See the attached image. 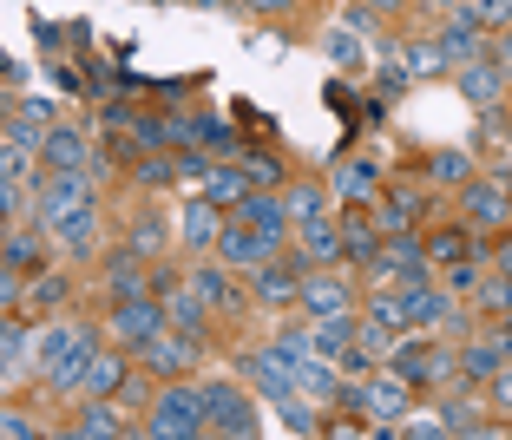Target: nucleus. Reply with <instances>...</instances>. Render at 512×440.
Instances as JSON below:
<instances>
[{
	"instance_id": "obj_31",
	"label": "nucleus",
	"mask_w": 512,
	"mask_h": 440,
	"mask_svg": "<svg viewBox=\"0 0 512 440\" xmlns=\"http://www.w3.org/2000/svg\"><path fill=\"white\" fill-rule=\"evenodd\" d=\"M401 66H407V73H434V66H440V46H407Z\"/></svg>"
},
{
	"instance_id": "obj_14",
	"label": "nucleus",
	"mask_w": 512,
	"mask_h": 440,
	"mask_svg": "<svg viewBox=\"0 0 512 440\" xmlns=\"http://www.w3.org/2000/svg\"><path fill=\"white\" fill-rule=\"evenodd\" d=\"M401 316L414 322V329H434V322L447 316V296H440V289H414V283H407V296H401Z\"/></svg>"
},
{
	"instance_id": "obj_15",
	"label": "nucleus",
	"mask_w": 512,
	"mask_h": 440,
	"mask_svg": "<svg viewBox=\"0 0 512 440\" xmlns=\"http://www.w3.org/2000/svg\"><path fill=\"white\" fill-rule=\"evenodd\" d=\"M145 355H151V368H158V375H184L197 349H191V342H178V335H151Z\"/></svg>"
},
{
	"instance_id": "obj_28",
	"label": "nucleus",
	"mask_w": 512,
	"mask_h": 440,
	"mask_svg": "<svg viewBox=\"0 0 512 440\" xmlns=\"http://www.w3.org/2000/svg\"><path fill=\"white\" fill-rule=\"evenodd\" d=\"M460 362H467V375H499V362H506V349H499V342H473V349L460 355Z\"/></svg>"
},
{
	"instance_id": "obj_41",
	"label": "nucleus",
	"mask_w": 512,
	"mask_h": 440,
	"mask_svg": "<svg viewBox=\"0 0 512 440\" xmlns=\"http://www.w3.org/2000/svg\"><path fill=\"white\" fill-rule=\"evenodd\" d=\"M480 303H486V309H512V283H486Z\"/></svg>"
},
{
	"instance_id": "obj_51",
	"label": "nucleus",
	"mask_w": 512,
	"mask_h": 440,
	"mask_svg": "<svg viewBox=\"0 0 512 440\" xmlns=\"http://www.w3.org/2000/svg\"><path fill=\"white\" fill-rule=\"evenodd\" d=\"M0 112H7V99H0Z\"/></svg>"
},
{
	"instance_id": "obj_48",
	"label": "nucleus",
	"mask_w": 512,
	"mask_h": 440,
	"mask_svg": "<svg viewBox=\"0 0 512 440\" xmlns=\"http://www.w3.org/2000/svg\"><path fill=\"white\" fill-rule=\"evenodd\" d=\"M499 66H506V73H512V33H506V40H499Z\"/></svg>"
},
{
	"instance_id": "obj_1",
	"label": "nucleus",
	"mask_w": 512,
	"mask_h": 440,
	"mask_svg": "<svg viewBox=\"0 0 512 440\" xmlns=\"http://www.w3.org/2000/svg\"><path fill=\"white\" fill-rule=\"evenodd\" d=\"M40 224L53 230V224H66L73 211H92V165L86 171H60V178H46V191H40Z\"/></svg>"
},
{
	"instance_id": "obj_19",
	"label": "nucleus",
	"mask_w": 512,
	"mask_h": 440,
	"mask_svg": "<svg viewBox=\"0 0 512 440\" xmlns=\"http://www.w3.org/2000/svg\"><path fill=\"white\" fill-rule=\"evenodd\" d=\"M79 342H86V329H46L40 342H33V355H40V368H60Z\"/></svg>"
},
{
	"instance_id": "obj_30",
	"label": "nucleus",
	"mask_w": 512,
	"mask_h": 440,
	"mask_svg": "<svg viewBox=\"0 0 512 440\" xmlns=\"http://www.w3.org/2000/svg\"><path fill=\"white\" fill-rule=\"evenodd\" d=\"M342 250H348V257H375V230H368L362 217H348V224H342Z\"/></svg>"
},
{
	"instance_id": "obj_46",
	"label": "nucleus",
	"mask_w": 512,
	"mask_h": 440,
	"mask_svg": "<svg viewBox=\"0 0 512 440\" xmlns=\"http://www.w3.org/2000/svg\"><path fill=\"white\" fill-rule=\"evenodd\" d=\"M250 7H256V14H283L289 0H250Z\"/></svg>"
},
{
	"instance_id": "obj_2",
	"label": "nucleus",
	"mask_w": 512,
	"mask_h": 440,
	"mask_svg": "<svg viewBox=\"0 0 512 440\" xmlns=\"http://www.w3.org/2000/svg\"><path fill=\"white\" fill-rule=\"evenodd\" d=\"M204 427V395L197 388H171V395H158V408H151V434H197Z\"/></svg>"
},
{
	"instance_id": "obj_9",
	"label": "nucleus",
	"mask_w": 512,
	"mask_h": 440,
	"mask_svg": "<svg viewBox=\"0 0 512 440\" xmlns=\"http://www.w3.org/2000/svg\"><path fill=\"white\" fill-rule=\"evenodd\" d=\"M40 158H46L53 171H86V165H92V158H86V138H79V132H66V125L40 138Z\"/></svg>"
},
{
	"instance_id": "obj_21",
	"label": "nucleus",
	"mask_w": 512,
	"mask_h": 440,
	"mask_svg": "<svg viewBox=\"0 0 512 440\" xmlns=\"http://www.w3.org/2000/svg\"><path fill=\"white\" fill-rule=\"evenodd\" d=\"M119 375H125V368L112 362V355H92V362H86V381H79V388L99 401V395H112V388H119Z\"/></svg>"
},
{
	"instance_id": "obj_3",
	"label": "nucleus",
	"mask_w": 512,
	"mask_h": 440,
	"mask_svg": "<svg viewBox=\"0 0 512 440\" xmlns=\"http://www.w3.org/2000/svg\"><path fill=\"white\" fill-rule=\"evenodd\" d=\"M217 250H224V263H237V270H263V263L276 257V237H263V230H250V224H230V230H217Z\"/></svg>"
},
{
	"instance_id": "obj_8",
	"label": "nucleus",
	"mask_w": 512,
	"mask_h": 440,
	"mask_svg": "<svg viewBox=\"0 0 512 440\" xmlns=\"http://www.w3.org/2000/svg\"><path fill=\"white\" fill-rule=\"evenodd\" d=\"M348 401H362L375 421H401V414H407V381L401 375H394V381H368V388H355Z\"/></svg>"
},
{
	"instance_id": "obj_42",
	"label": "nucleus",
	"mask_w": 512,
	"mask_h": 440,
	"mask_svg": "<svg viewBox=\"0 0 512 440\" xmlns=\"http://www.w3.org/2000/svg\"><path fill=\"white\" fill-rule=\"evenodd\" d=\"M14 211H20V184L0 178V217H14Z\"/></svg>"
},
{
	"instance_id": "obj_25",
	"label": "nucleus",
	"mask_w": 512,
	"mask_h": 440,
	"mask_svg": "<svg viewBox=\"0 0 512 440\" xmlns=\"http://www.w3.org/2000/svg\"><path fill=\"white\" fill-rule=\"evenodd\" d=\"M184 237H191V243H211V237H217V211H211V198L184 204Z\"/></svg>"
},
{
	"instance_id": "obj_50",
	"label": "nucleus",
	"mask_w": 512,
	"mask_h": 440,
	"mask_svg": "<svg viewBox=\"0 0 512 440\" xmlns=\"http://www.w3.org/2000/svg\"><path fill=\"white\" fill-rule=\"evenodd\" d=\"M7 375H14V362H7V349H0V381H7Z\"/></svg>"
},
{
	"instance_id": "obj_49",
	"label": "nucleus",
	"mask_w": 512,
	"mask_h": 440,
	"mask_svg": "<svg viewBox=\"0 0 512 440\" xmlns=\"http://www.w3.org/2000/svg\"><path fill=\"white\" fill-rule=\"evenodd\" d=\"M14 289H20V283H14V270H0V296H14Z\"/></svg>"
},
{
	"instance_id": "obj_23",
	"label": "nucleus",
	"mask_w": 512,
	"mask_h": 440,
	"mask_svg": "<svg viewBox=\"0 0 512 440\" xmlns=\"http://www.w3.org/2000/svg\"><path fill=\"white\" fill-rule=\"evenodd\" d=\"M467 204H473V224H499V217H506V191H499V184H473Z\"/></svg>"
},
{
	"instance_id": "obj_10",
	"label": "nucleus",
	"mask_w": 512,
	"mask_h": 440,
	"mask_svg": "<svg viewBox=\"0 0 512 440\" xmlns=\"http://www.w3.org/2000/svg\"><path fill=\"white\" fill-rule=\"evenodd\" d=\"M112 329H119L125 342H151V335H165V309H151V303H125L119 316H112Z\"/></svg>"
},
{
	"instance_id": "obj_12",
	"label": "nucleus",
	"mask_w": 512,
	"mask_h": 440,
	"mask_svg": "<svg viewBox=\"0 0 512 440\" xmlns=\"http://www.w3.org/2000/svg\"><path fill=\"white\" fill-rule=\"evenodd\" d=\"M460 92H467L473 106H493L499 92H506V73H499V66H480V60H473V66H460Z\"/></svg>"
},
{
	"instance_id": "obj_36",
	"label": "nucleus",
	"mask_w": 512,
	"mask_h": 440,
	"mask_svg": "<svg viewBox=\"0 0 512 440\" xmlns=\"http://www.w3.org/2000/svg\"><path fill=\"white\" fill-rule=\"evenodd\" d=\"M7 263H14V270L40 263V243H33V237H14V243H7Z\"/></svg>"
},
{
	"instance_id": "obj_24",
	"label": "nucleus",
	"mask_w": 512,
	"mask_h": 440,
	"mask_svg": "<svg viewBox=\"0 0 512 440\" xmlns=\"http://www.w3.org/2000/svg\"><path fill=\"white\" fill-rule=\"evenodd\" d=\"M53 230H60L66 250H92V237H99V217H92V211H73L66 224H53Z\"/></svg>"
},
{
	"instance_id": "obj_39",
	"label": "nucleus",
	"mask_w": 512,
	"mask_h": 440,
	"mask_svg": "<svg viewBox=\"0 0 512 440\" xmlns=\"http://www.w3.org/2000/svg\"><path fill=\"white\" fill-rule=\"evenodd\" d=\"M467 250V230H440L434 237V257H460Z\"/></svg>"
},
{
	"instance_id": "obj_40",
	"label": "nucleus",
	"mask_w": 512,
	"mask_h": 440,
	"mask_svg": "<svg viewBox=\"0 0 512 440\" xmlns=\"http://www.w3.org/2000/svg\"><path fill=\"white\" fill-rule=\"evenodd\" d=\"M171 316H178V322H184V329H191V322H197V316H204V296H178V303H171Z\"/></svg>"
},
{
	"instance_id": "obj_27",
	"label": "nucleus",
	"mask_w": 512,
	"mask_h": 440,
	"mask_svg": "<svg viewBox=\"0 0 512 440\" xmlns=\"http://www.w3.org/2000/svg\"><path fill=\"white\" fill-rule=\"evenodd\" d=\"M119 427H125V421H119V408H106V401H92V408H86V421H79L73 434H86V440H92V434H119Z\"/></svg>"
},
{
	"instance_id": "obj_20",
	"label": "nucleus",
	"mask_w": 512,
	"mask_h": 440,
	"mask_svg": "<svg viewBox=\"0 0 512 440\" xmlns=\"http://www.w3.org/2000/svg\"><path fill=\"white\" fill-rule=\"evenodd\" d=\"M296 289H302V283H296V276H289V270H283L276 257L263 263V270H256V296H263V303H289Z\"/></svg>"
},
{
	"instance_id": "obj_33",
	"label": "nucleus",
	"mask_w": 512,
	"mask_h": 440,
	"mask_svg": "<svg viewBox=\"0 0 512 440\" xmlns=\"http://www.w3.org/2000/svg\"><path fill=\"white\" fill-rule=\"evenodd\" d=\"M20 171H27V145H0V178H20Z\"/></svg>"
},
{
	"instance_id": "obj_16",
	"label": "nucleus",
	"mask_w": 512,
	"mask_h": 440,
	"mask_svg": "<svg viewBox=\"0 0 512 440\" xmlns=\"http://www.w3.org/2000/svg\"><path fill=\"white\" fill-rule=\"evenodd\" d=\"M394 375H401V381H434L440 375V355L421 349V342H401V349H394Z\"/></svg>"
},
{
	"instance_id": "obj_43",
	"label": "nucleus",
	"mask_w": 512,
	"mask_h": 440,
	"mask_svg": "<svg viewBox=\"0 0 512 440\" xmlns=\"http://www.w3.org/2000/svg\"><path fill=\"white\" fill-rule=\"evenodd\" d=\"M243 178H256V184H270V178H276V165H270V158H243Z\"/></svg>"
},
{
	"instance_id": "obj_7",
	"label": "nucleus",
	"mask_w": 512,
	"mask_h": 440,
	"mask_svg": "<svg viewBox=\"0 0 512 440\" xmlns=\"http://www.w3.org/2000/svg\"><path fill=\"white\" fill-rule=\"evenodd\" d=\"M296 303L309 309V316H348V283H335V276H302V289H296Z\"/></svg>"
},
{
	"instance_id": "obj_13",
	"label": "nucleus",
	"mask_w": 512,
	"mask_h": 440,
	"mask_svg": "<svg viewBox=\"0 0 512 440\" xmlns=\"http://www.w3.org/2000/svg\"><path fill=\"white\" fill-rule=\"evenodd\" d=\"M237 211H243V224H250V230H263V237H283V204H276V198H256V191H243V198H237Z\"/></svg>"
},
{
	"instance_id": "obj_32",
	"label": "nucleus",
	"mask_w": 512,
	"mask_h": 440,
	"mask_svg": "<svg viewBox=\"0 0 512 440\" xmlns=\"http://www.w3.org/2000/svg\"><path fill=\"white\" fill-rule=\"evenodd\" d=\"M473 20H486V27H506V20H512V0H473Z\"/></svg>"
},
{
	"instance_id": "obj_6",
	"label": "nucleus",
	"mask_w": 512,
	"mask_h": 440,
	"mask_svg": "<svg viewBox=\"0 0 512 440\" xmlns=\"http://www.w3.org/2000/svg\"><path fill=\"white\" fill-rule=\"evenodd\" d=\"M296 243H302V270L309 263H335L342 257V224H329V217H309V224H296Z\"/></svg>"
},
{
	"instance_id": "obj_29",
	"label": "nucleus",
	"mask_w": 512,
	"mask_h": 440,
	"mask_svg": "<svg viewBox=\"0 0 512 440\" xmlns=\"http://www.w3.org/2000/svg\"><path fill=\"white\" fill-rule=\"evenodd\" d=\"M335 191H342V198H368V191H375V165H342Z\"/></svg>"
},
{
	"instance_id": "obj_47",
	"label": "nucleus",
	"mask_w": 512,
	"mask_h": 440,
	"mask_svg": "<svg viewBox=\"0 0 512 440\" xmlns=\"http://www.w3.org/2000/svg\"><path fill=\"white\" fill-rule=\"evenodd\" d=\"M499 401H512V368H499Z\"/></svg>"
},
{
	"instance_id": "obj_5",
	"label": "nucleus",
	"mask_w": 512,
	"mask_h": 440,
	"mask_svg": "<svg viewBox=\"0 0 512 440\" xmlns=\"http://www.w3.org/2000/svg\"><path fill=\"white\" fill-rule=\"evenodd\" d=\"M197 395H204V421H217L224 427V434H250V408H243V395L237 388H224V381H204V388H197Z\"/></svg>"
},
{
	"instance_id": "obj_11",
	"label": "nucleus",
	"mask_w": 512,
	"mask_h": 440,
	"mask_svg": "<svg viewBox=\"0 0 512 440\" xmlns=\"http://www.w3.org/2000/svg\"><path fill=\"white\" fill-rule=\"evenodd\" d=\"M440 60H453V66H473L480 60V20H453L447 33H440Z\"/></svg>"
},
{
	"instance_id": "obj_34",
	"label": "nucleus",
	"mask_w": 512,
	"mask_h": 440,
	"mask_svg": "<svg viewBox=\"0 0 512 440\" xmlns=\"http://www.w3.org/2000/svg\"><path fill=\"white\" fill-rule=\"evenodd\" d=\"M407 217H414V198H388L381 204V224L388 230H407Z\"/></svg>"
},
{
	"instance_id": "obj_22",
	"label": "nucleus",
	"mask_w": 512,
	"mask_h": 440,
	"mask_svg": "<svg viewBox=\"0 0 512 440\" xmlns=\"http://www.w3.org/2000/svg\"><path fill=\"white\" fill-rule=\"evenodd\" d=\"M243 191H250L243 171H204V198H211V204H237Z\"/></svg>"
},
{
	"instance_id": "obj_45",
	"label": "nucleus",
	"mask_w": 512,
	"mask_h": 440,
	"mask_svg": "<svg viewBox=\"0 0 512 440\" xmlns=\"http://www.w3.org/2000/svg\"><path fill=\"white\" fill-rule=\"evenodd\" d=\"M0 349H20V329H14L7 316H0Z\"/></svg>"
},
{
	"instance_id": "obj_4",
	"label": "nucleus",
	"mask_w": 512,
	"mask_h": 440,
	"mask_svg": "<svg viewBox=\"0 0 512 440\" xmlns=\"http://www.w3.org/2000/svg\"><path fill=\"white\" fill-rule=\"evenodd\" d=\"M243 375H250L256 388H263V395H276V401H289V395H296V362H289L283 349L250 355V362H243Z\"/></svg>"
},
{
	"instance_id": "obj_17",
	"label": "nucleus",
	"mask_w": 512,
	"mask_h": 440,
	"mask_svg": "<svg viewBox=\"0 0 512 440\" xmlns=\"http://www.w3.org/2000/svg\"><path fill=\"white\" fill-rule=\"evenodd\" d=\"M421 270H427V257L414 250V243H394L388 257L375 263V276H381V283H388V276H401V283H421Z\"/></svg>"
},
{
	"instance_id": "obj_38",
	"label": "nucleus",
	"mask_w": 512,
	"mask_h": 440,
	"mask_svg": "<svg viewBox=\"0 0 512 440\" xmlns=\"http://www.w3.org/2000/svg\"><path fill=\"white\" fill-rule=\"evenodd\" d=\"M66 296V283H33L27 289V309H46V303H60Z\"/></svg>"
},
{
	"instance_id": "obj_44",
	"label": "nucleus",
	"mask_w": 512,
	"mask_h": 440,
	"mask_svg": "<svg viewBox=\"0 0 512 440\" xmlns=\"http://www.w3.org/2000/svg\"><path fill=\"white\" fill-rule=\"evenodd\" d=\"M0 434H14V440H27V434H33V421H20V414H0Z\"/></svg>"
},
{
	"instance_id": "obj_35",
	"label": "nucleus",
	"mask_w": 512,
	"mask_h": 440,
	"mask_svg": "<svg viewBox=\"0 0 512 440\" xmlns=\"http://www.w3.org/2000/svg\"><path fill=\"white\" fill-rule=\"evenodd\" d=\"M329 53H335L342 66H355V53H362V46H355V33H348V27H335V33H329Z\"/></svg>"
},
{
	"instance_id": "obj_18",
	"label": "nucleus",
	"mask_w": 512,
	"mask_h": 440,
	"mask_svg": "<svg viewBox=\"0 0 512 440\" xmlns=\"http://www.w3.org/2000/svg\"><path fill=\"white\" fill-rule=\"evenodd\" d=\"M191 296H204V303H217V309H237V296H230V276L211 270V263H197V270H191Z\"/></svg>"
},
{
	"instance_id": "obj_26",
	"label": "nucleus",
	"mask_w": 512,
	"mask_h": 440,
	"mask_svg": "<svg viewBox=\"0 0 512 440\" xmlns=\"http://www.w3.org/2000/svg\"><path fill=\"white\" fill-rule=\"evenodd\" d=\"M322 204H329V198H322L316 184H296V191H289V198H283V211L296 217V224H309V217H322Z\"/></svg>"
},
{
	"instance_id": "obj_37",
	"label": "nucleus",
	"mask_w": 512,
	"mask_h": 440,
	"mask_svg": "<svg viewBox=\"0 0 512 440\" xmlns=\"http://www.w3.org/2000/svg\"><path fill=\"white\" fill-rule=\"evenodd\" d=\"M434 171H440V178H467V171H473V158H460V152H440V158H434Z\"/></svg>"
}]
</instances>
